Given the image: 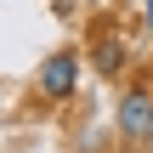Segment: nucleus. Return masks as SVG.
Returning a JSON list of instances; mask_svg holds the SVG:
<instances>
[{
	"instance_id": "obj_1",
	"label": "nucleus",
	"mask_w": 153,
	"mask_h": 153,
	"mask_svg": "<svg viewBox=\"0 0 153 153\" xmlns=\"http://www.w3.org/2000/svg\"><path fill=\"white\" fill-rule=\"evenodd\" d=\"M34 85H40V97H51V102L74 97V85H79V51H51V57L40 62Z\"/></svg>"
},
{
	"instance_id": "obj_2",
	"label": "nucleus",
	"mask_w": 153,
	"mask_h": 153,
	"mask_svg": "<svg viewBox=\"0 0 153 153\" xmlns=\"http://www.w3.org/2000/svg\"><path fill=\"white\" fill-rule=\"evenodd\" d=\"M148 131H153V85H131L119 97V136L148 142Z\"/></svg>"
},
{
	"instance_id": "obj_3",
	"label": "nucleus",
	"mask_w": 153,
	"mask_h": 153,
	"mask_svg": "<svg viewBox=\"0 0 153 153\" xmlns=\"http://www.w3.org/2000/svg\"><path fill=\"white\" fill-rule=\"evenodd\" d=\"M97 74H125V45L119 40H102L97 45Z\"/></svg>"
},
{
	"instance_id": "obj_4",
	"label": "nucleus",
	"mask_w": 153,
	"mask_h": 153,
	"mask_svg": "<svg viewBox=\"0 0 153 153\" xmlns=\"http://www.w3.org/2000/svg\"><path fill=\"white\" fill-rule=\"evenodd\" d=\"M148 28H153V0H148Z\"/></svg>"
},
{
	"instance_id": "obj_5",
	"label": "nucleus",
	"mask_w": 153,
	"mask_h": 153,
	"mask_svg": "<svg viewBox=\"0 0 153 153\" xmlns=\"http://www.w3.org/2000/svg\"><path fill=\"white\" fill-rule=\"evenodd\" d=\"M148 148H153V131H148Z\"/></svg>"
},
{
	"instance_id": "obj_6",
	"label": "nucleus",
	"mask_w": 153,
	"mask_h": 153,
	"mask_svg": "<svg viewBox=\"0 0 153 153\" xmlns=\"http://www.w3.org/2000/svg\"><path fill=\"white\" fill-rule=\"evenodd\" d=\"M148 85H153V79H148Z\"/></svg>"
}]
</instances>
